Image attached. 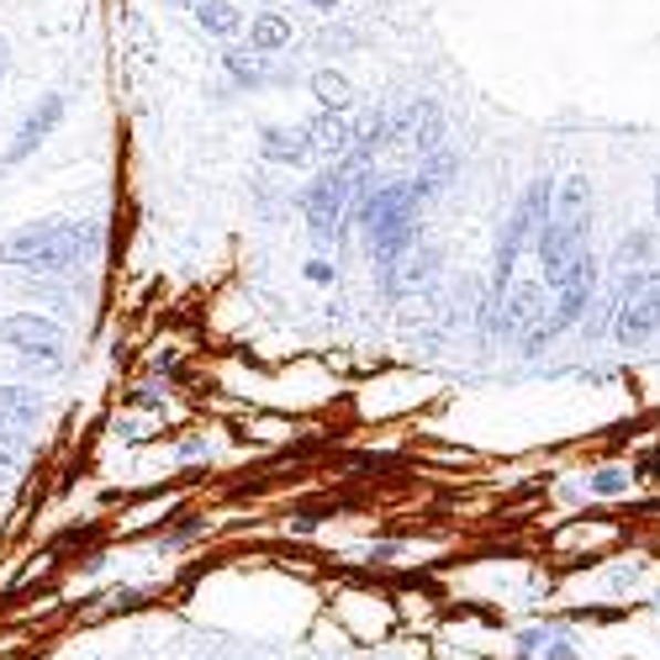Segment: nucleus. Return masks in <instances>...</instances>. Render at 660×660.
<instances>
[{
  "label": "nucleus",
  "instance_id": "f257e3e1",
  "mask_svg": "<svg viewBox=\"0 0 660 660\" xmlns=\"http://www.w3.org/2000/svg\"><path fill=\"white\" fill-rule=\"evenodd\" d=\"M359 165H365V154H354V148H349L344 159H333V169H317V175H312V186L302 190V217H307L312 243H317V249H333V238H338V228H344Z\"/></svg>",
  "mask_w": 660,
  "mask_h": 660
},
{
  "label": "nucleus",
  "instance_id": "f03ea898",
  "mask_svg": "<svg viewBox=\"0 0 660 660\" xmlns=\"http://www.w3.org/2000/svg\"><path fill=\"white\" fill-rule=\"evenodd\" d=\"M608 333H614L618 344H645V338L660 333V264L618 275Z\"/></svg>",
  "mask_w": 660,
  "mask_h": 660
},
{
  "label": "nucleus",
  "instance_id": "7ed1b4c3",
  "mask_svg": "<svg viewBox=\"0 0 660 660\" xmlns=\"http://www.w3.org/2000/svg\"><path fill=\"white\" fill-rule=\"evenodd\" d=\"M0 344L22 354L27 365H64V333L43 312H11L0 317Z\"/></svg>",
  "mask_w": 660,
  "mask_h": 660
},
{
  "label": "nucleus",
  "instance_id": "20e7f679",
  "mask_svg": "<svg viewBox=\"0 0 660 660\" xmlns=\"http://www.w3.org/2000/svg\"><path fill=\"white\" fill-rule=\"evenodd\" d=\"M101 238H106V222H101V217H70V228L27 264V275H70V270H80V264L101 249Z\"/></svg>",
  "mask_w": 660,
  "mask_h": 660
},
{
  "label": "nucleus",
  "instance_id": "39448f33",
  "mask_svg": "<svg viewBox=\"0 0 660 660\" xmlns=\"http://www.w3.org/2000/svg\"><path fill=\"white\" fill-rule=\"evenodd\" d=\"M64 122V95L59 91H48L32 112L22 117V127H17V138L6 143V154H0V169H11V165H22L27 154H38L48 138H53V127Z\"/></svg>",
  "mask_w": 660,
  "mask_h": 660
},
{
  "label": "nucleus",
  "instance_id": "423d86ee",
  "mask_svg": "<svg viewBox=\"0 0 660 660\" xmlns=\"http://www.w3.org/2000/svg\"><path fill=\"white\" fill-rule=\"evenodd\" d=\"M391 148H412V154L444 148V112L433 101H412L407 112H391Z\"/></svg>",
  "mask_w": 660,
  "mask_h": 660
},
{
  "label": "nucleus",
  "instance_id": "0eeeda50",
  "mask_svg": "<svg viewBox=\"0 0 660 660\" xmlns=\"http://www.w3.org/2000/svg\"><path fill=\"white\" fill-rule=\"evenodd\" d=\"M228 74H233L243 91H270L291 80V64H281V53H254V48H228Z\"/></svg>",
  "mask_w": 660,
  "mask_h": 660
},
{
  "label": "nucleus",
  "instance_id": "6e6552de",
  "mask_svg": "<svg viewBox=\"0 0 660 660\" xmlns=\"http://www.w3.org/2000/svg\"><path fill=\"white\" fill-rule=\"evenodd\" d=\"M64 228H70V217H43V222H27V228H17V233L0 243V264H11V270H27V264L38 260V254H43V249H48V243H53L59 233H64Z\"/></svg>",
  "mask_w": 660,
  "mask_h": 660
},
{
  "label": "nucleus",
  "instance_id": "1a4fd4ad",
  "mask_svg": "<svg viewBox=\"0 0 660 660\" xmlns=\"http://www.w3.org/2000/svg\"><path fill=\"white\" fill-rule=\"evenodd\" d=\"M260 154H264V165H281V169H296V165H312V159H317L302 122H296V127H281V122L260 127Z\"/></svg>",
  "mask_w": 660,
  "mask_h": 660
},
{
  "label": "nucleus",
  "instance_id": "9d476101",
  "mask_svg": "<svg viewBox=\"0 0 660 660\" xmlns=\"http://www.w3.org/2000/svg\"><path fill=\"white\" fill-rule=\"evenodd\" d=\"M302 127H307L317 159H344L354 148V122H344V112H317V117H307Z\"/></svg>",
  "mask_w": 660,
  "mask_h": 660
},
{
  "label": "nucleus",
  "instance_id": "9b49d317",
  "mask_svg": "<svg viewBox=\"0 0 660 660\" xmlns=\"http://www.w3.org/2000/svg\"><path fill=\"white\" fill-rule=\"evenodd\" d=\"M454 175H460V159H454V154H444V148H433V154H423V165L412 169V186H418V196L433 207V201H439V196L454 186Z\"/></svg>",
  "mask_w": 660,
  "mask_h": 660
},
{
  "label": "nucleus",
  "instance_id": "f8f14e48",
  "mask_svg": "<svg viewBox=\"0 0 660 660\" xmlns=\"http://www.w3.org/2000/svg\"><path fill=\"white\" fill-rule=\"evenodd\" d=\"M43 418V397L27 386H0V428H27Z\"/></svg>",
  "mask_w": 660,
  "mask_h": 660
},
{
  "label": "nucleus",
  "instance_id": "ddd939ff",
  "mask_svg": "<svg viewBox=\"0 0 660 660\" xmlns=\"http://www.w3.org/2000/svg\"><path fill=\"white\" fill-rule=\"evenodd\" d=\"M645 264H656V233H650V228H635V233L618 238L614 270L618 275H629V270H645Z\"/></svg>",
  "mask_w": 660,
  "mask_h": 660
},
{
  "label": "nucleus",
  "instance_id": "4468645a",
  "mask_svg": "<svg viewBox=\"0 0 660 660\" xmlns=\"http://www.w3.org/2000/svg\"><path fill=\"white\" fill-rule=\"evenodd\" d=\"M196 27L212 32V38H238L243 11H238V0H201V6H196Z\"/></svg>",
  "mask_w": 660,
  "mask_h": 660
},
{
  "label": "nucleus",
  "instance_id": "2eb2a0df",
  "mask_svg": "<svg viewBox=\"0 0 660 660\" xmlns=\"http://www.w3.org/2000/svg\"><path fill=\"white\" fill-rule=\"evenodd\" d=\"M249 48L254 53H285L291 48V22H285L281 11H264L249 22Z\"/></svg>",
  "mask_w": 660,
  "mask_h": 660
},
{
  "label": "nucleus",
  "instance_id": "dca6fc26",
  "mask_svg": "<svg viewBox=\"0 0 660 660\" xmlns=\"http://www.w3.org/2000/svg\"><path fill=\"white\" fill-rule=\"evenodd\" d=\"M312 95H317V106H323V112H349V106H354V85L338 70H317V74H312Z\"/></svg>",
  "mask_w": 660,
  "mask_h": 660
},
{
  "label": "nucleus",
  "instance_id": "f3484780",
  "mask_svg": "<svg viewBox=\"0 0 660 660\" xmlns=\"http://www.w3.org/2000/svg\"><path fill=\"white\" fill-rule=\"evenodd\" d=\"M591 496H624L629 492V471L624 465H603V471H591Z\"/></svg>",
  "mask_w": 660,
  "mask_h": 660
},
{
  "label": "nucleus",
  "instance_id": "a211bd4d",
  "mask_svg": "<svg viewBox=\"0 0 660 660\" xmlns=\"http://www.w3.org/2000/svg\"><path fill=\"white\" fill-rule=\"evenodd\" d=\"M307 281L312 285H333V264L328 260H307Z\"/></svg>",
  "mask_w": 660,
  "mask_h": 660
},
{
  "label": "nucleus",
  "instance_id": "6ab92c4d",
  "mask_svg": "<svg viewBox=\"0 0 660 660\" xmlns=\"http://www.w3.org/2000/svg\"><path fill=\"white\" fill-rule=\"evenodd\" d=\"M0 471H6V475L17 471V449H11V439H6V433H0Z\"/></svg>",
  "mask_w": 660,
  "mask_h": 660
},
{
  "label": "nucleus",
  "instance_id": "aec40b11",
  "mask_svg": "<svg viewBox=\"0 0 660 660\" xmlns=\"http://www.w3.org/2000/svg\"><path fill=\"white\" fill-rule=\"evenodd\" d=\"M549 660H576V645H570V639H555V645H549Z\"/></svg>",
  "mask_w": 660,
  "mask_h": 660
},
{
  "label": "nucleus",
  "instance_id": "412c9836",
  "mask_svg": "<svg viewBox=\"0 0 660 660\" xmlns=\"http://www.w3.org/2000/svg\"><path fill=\"white\" fill-rule=\"evenodd\" d=\"M6 70H11V48H6V38H0V80H6Z\"/></svg>",
  "mask_w": 660,
  "mask_h": 660
},
{
  "label": "nucleus",
  "instance_id": "4be33fe9",
  "mask_svg": "<svg viewBox=\"0 0 660 660\" xmlns=\"http://www.w3.org/2000/svg\"><path fill=\"white\" fill-rule=\"evenodd\" d=\"M302 6H312V11H333L338 0H302Z\"/></svg>",
  "mask_w": 660,
  "mask_h": 660
},
{
  "label": "nucleus",
  "instance_id": "5701e85b",
  "mask_svg": "<svg viewBox=\"0 0 660 660\" xmlns=\"http://www.w3.org/2000/svg\"><path fill=\"white\" fill-rule=\"evenodd\" d=\"M656 222H660V165H656Z\"/></svg>",
  "mask_w": 660,
  "mask_h": 660
},
{
  "label": "nucleus",
  "instance_id": "b1692460",
  "mask_svg": "<svg viewBox=\"0 0 660 660\" xmlns=\"http://www.w3.org/2000/svg\"><path fill=\"white\" fill-rule=\"evenodd\" d=\"M169 6H190V11H196V6H201V0H169Z\"/></svg>",
  "mask_w": 660,
  "mask_h": 660
},
{
  "label": "nucleus",
  "instance_id": "393cba45",
  "mask_svg": "<svg viewBox=\"0 0 660 660\" xmlns=\"http://www.w3.org/2000/svg\"><path fill=\"white\" fill-rule=\"evenodd\" d=\"M650 608H656V614H660V591H656V597H650Z\"/></svg>",
  "mask_w": 660,
  "mask_h": 660
}]
</instances>
